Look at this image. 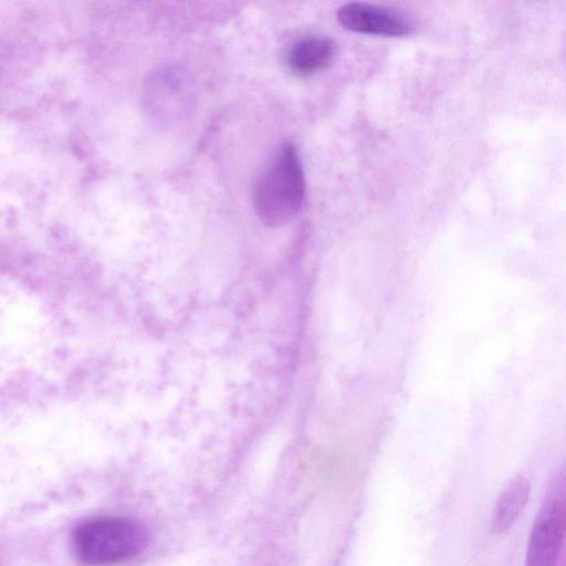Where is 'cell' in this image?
Returning <instances> with one entry per match:
<instances>
[{"label": "cell", "mask_w": 566, "mask_h": 566, "mask_svg": "<svg viewBox=\"0 0 566 566\" xmlns=\"http://www.w3.org/2000/svg\"><path fill=\"white\" fill-rule=\"evenodd\" d=\"M304 193L305 180L297 150L293 144L283 143L255 182L254 210L265 226L279 228L297 214Z\"/></svg>", "instance_id": "cell-1"}, {"label": "cell", "mask_w": 566, "mask_h": 566, "mask_svg": "<svg viewBox=\"0 0 566 566\" xmlns=\"http://www.w3.org/2000/svg\"><path fill=\"white\" fill-rule=\"evenodd\" d=\"M146 542L142 525L123 517L88 520L78 525L73 536L77 557L94 566L130 559L143 551Z\"/></svg>", "instance_id": "cell-2"}, {"label": "cell", "mask_w": 566, "mask_h": 566, "mask_svg": "<svg viewBox=\"0 0 566 566\" xmlns=\"http://www.w3.org/2000/svg\"><path fill=\"white\" fill-rule=\"evenodd\" d=\"M566 533V483L556 481L547 491L534 520L525 566H556Z\"/></svg>", "instance_id": "cell-3"}, {"label": "cell", "mask_w": 566, "mask_h": 566, "mask_svg": "<svg viewBox=\"0 0 566 566\" xmlns=\"http://www.w3.org/2000/svg\"><path fill=\"white\" fill-rule=\"evenodd\" d=\"M337 19L345 29L365 34L401 36L412 31L401 13L363 2L344 4L337 11Z\"/></svg>", "instance_id": "cell-4"}, {"label": "cell", "mask_w": 566, "mask_h": 566, "mask_svg": "<svg viewBox=\"0 0 566 566\" xmlns=\"http://www.w3.org/2000/svg\"><path fill=\"white\" fill-rule=\"evenodd\" d=\"M335 53L336 44L331 38L308 34L298 38L289 46L285 63L297 75H311L325 69Z\"/></svg>", "instance_id": "cell-5"}, {"label": "cell", "mask_w": 566, "mask_h": 566, "mask_svg": "<svg viewBox=\"0 0 566 566\" xmlns=\"http://www.w3.org/2000/svg\"><path fill=\"white\" fill-rule=\"evenodd\" d=\"M531 486L522 475H514L499 494L491 514V531L494 534L506 532L524 510Z\"/></svg>", "instance_id": "cell-6"}]
</instances>
